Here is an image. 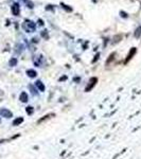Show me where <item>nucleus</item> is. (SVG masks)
Segmentation results:
<instances>
[{
	"label": "nucleus",
	"instance_id": "423d86ee",
	"mask_svg": "<svg viewBox=\"0 0 141 159\" xmlns=\"http://www.w3.org/2000/svg\"><path fill=\"white\" fill-rule=\"evenodd\" d=\"M1 115H2V116H4V117H6V118H10V117H12V112H11V111L6 110V109H2V110H1Z\"/></svg>",
	"mask_w": 141,
	"mask_h": 159
},
{
	"label": "nucleus",
	"instance_id": "7ed1b4c3",
	"mask_svg": "<svg viewBox=\"0 0 141 159\" xmlns=\"http://www.w3.org/2000/svg\"><path fill=\"white\" fill-rule=\"evenodd\" d=\"M98 82V79L97 77H91L90 79V81H89V84H88V86L86 87V91H89V89H91V88L96 85V83Z\"/></svg>",
	"mask_w": 141,
	"mask_h": 159
},
{
	"label": "nucleus",
	"instance_id": "6e6552de",
	"mask_svg": "<svg viewBox=\"0 0 141 159\" xmlns=\"http://www.w3.org/2000/svg\"><path fill=\"white\" fill-rule=\"evenodd\" d=\"M36 86H37L38 89H40L42 91H44V90H45V86H44L43 83L40 82V81H37V82H36Z\"/></svg>",
	"mask_w": 141,
	"mask_h": 159
},
{
	"label": "nucleus",
	"instance_id": "0eeeda50",
	"mask_svg": "<svg viewBox=\"0 0 141 159\" xmlns=\"http://www.w3.org/2000/svg\"><path fill=\"white\" fill-rule=\"evenodd\" d=\"M134 36H135L136 38H139V37L141 36V26L137 28V30H136L135 33H134Z\"/></svg>",
	"mask_w": 141,
	"mask_h": 159
},
{
	"label": "nucleus",
	"instance_id": "f257e3e1",
	"mask_svg": "<svg viewBox=\"0 0 141 159\" xmlns=\"http://www.w3.org/2000/svg\"><path fill=\"white\" fill-rule=\"evenodd\" d=\"M22 28L27 32H34L35 31V24L31 20H26L22 24Z\"/></svg>",
	"mask_w": 141,
	"mask_h": 159
},
{
	"label": "nucleus",
	"instance_id": "39448f33",
	"mask_svg": "<svg viewBox=\"0 0 141 159\" xmlns=\"http://www.w3.org/2000/svg\"><path fill=\"white\" fill-rule=\"evenodd\" d=\"M115 56H116V53H112V54L109 55L108 59L106 61V66H109V65H110V63H112V62L114 61Z\"/></svg>",
	"mask_w": 141,
	"mask_h": 159
},
{
	"label": "nucleus",
	"instance_id": "f8f14e48",
	"mask_svg": "<svg viewBox=\"0 0 141 159\" xmlns=\"http://www.w3.org/2000/svg\"><path fill=\"white\" fill-rule=\"evenodd\" d=\"M22 121H24V119H22V118H18V119H16L15 121L13 122V125H18L19 123H21Z\"/></svg>",
	"mask_w": 141,
	"mask_h": 159
},
{
	"label": "nucleus",
	"instance_id": "f03ea898",
	"mask_svg": "<svg viewBox=\"0 0 141 159\" xmlns=\"http://www.w3.org/2000/svg\"><path fill=\"white\" fill-rule=\"evenodd\" d=\"M135 53H136V48H132L130 50V52H128V54H127V57H126V59L124 61V64H127L128 62L133 58V56L135 55Z\"/></svg>",
	"mask_w": 141,
	"mask_h": 159
},
{
	"label": "nucleus",
	"instance_id": "1a4fd4ad",
	"mask_svg": "<svg viewBox=\"0 0 141 159\" xmlns=\"http://www.w3.org/2000/svg\"><path fill=\"white\" fill-rule=\"evenodd\" d=\"M20 100L22 101V102H27L28 101V95L26 92H22L21 95H20Z\"/></svg>",
	"mask_w": 141,
	"mask_h": 159
},
{
	"label": "nucleus",
	"instance_id": "dca6fc26",
	"mask_svg": "<svg viewBox=\"0 0 141 159\" xmlns=\"http://www.w3.org/2000/svg\"><path fill=\"white\" fill-rule=\"evenodd\" d=\"M38 22H39V24H43V20H38Z\"/></svg>",
	"mask_w": 141,
	"mask_h": 159
},
{
	"label": "nucleus",
	"instance_id": "f3484780",
	"mask_svg": "<svg viewBox=\"0 0 141 159\" xmlns=\"http://www.w3.org/2000/svg\"><path fill=\"white\" fill-rule=\"evenodd\" d=\"M93 1H94V2H97V1H98V0H93Z\"/></svg>",
	"mask_w": 141,
	"mask_h": 159
},
{
	"label": "nucleus",
	"instance_id": "9b49d317",
	"mask_svg": "<svg viewBox=\"0 0 141 159\" xmlns=\"http://www.w3.org/2000/svg\"><path fill=\"white\" fill-rule=\"evenodd\" d=\"M27 73H28V75H29V77H36V72H35L34 70H28Z\"/></svg>",
	"mask_w": 141,
	"mask_h": 159
},
{
	"label": "nucleus",
	"instance_id": "2eb2a0df",
	"mask_svg": "<svg viewBox=\"0 0 141 159\" xmlns=\"http://www.w3.org/2000/svg\"><path fill=\"white\" fill-rule=\"evenodd\" d=\"M13 64H14V65L16 64V59H12V61H11V65H13Z\"/></svg>",
	"mask_w": 141,
	"mask_h": 159
},
{
	"label": "nucleus",
	"instance_id": "20e7f679",
	"mask_svg": "<svg viewBox=\"0 0 141 159\" xmlns=\"http://www.w3.org/2000/svg\"><path fill=\"white\" fill-rule=\"evenodd\" d=\"M12 12H13V14H14V15H15V16H18V15H19L20 9H19V5L17 4V3L13 4V6H12Z\"/></svg>",
	"mask_w": 141,
	"mask_h": 159
},
{
	"label": "nucleus",
	"instance_id": "4468645a",
	"mask_svg": "<svg viewBox=\"0 0 141 159\" xmlns=\"http://www.w3.org/2000/svg\"><path fill=\"white\" fill-rule=\"evenodd\" d=\"M27 110H28V112H29V114H32V107H28V109H27Z\"/></svg>",
	"mask_w": 141,
	"mask_h": 159
},
{
	"label": "nucleus",
	"instance_id": "ddd939ff",
	"mask_svg": "<svg viewBox=\"0 0 141 159\" xmlns=\"http://www.w3.org/2000/svg\"><path fill=\"white\" fill-rule=\"evenodd\" d=\"M62 5H63V6H64V9H66V10L68 11V12H71V11H72V9L68 8V5H65L64 3H62Z\"/></svg>",
	"mask_w": 141,
	"mask_h": 159
},
{
	"label": "nucleus",
	"instance_id": "9d476101",
	"mask_svg": "<svg viewBox=\"0 0 141 159\" xmlns=\"http://www.w3.org/2000/svg\"><path fill=\"white\" fill-rule=\"evenodd\" d=\"M51 116H54V114H50V115H46V116H45V117H44L43 119H40V120H38V122H37V123H38V124H39V123H42V122H44V121H45V120H46V119H49V118H50V117H51Z\"/></svg>",
	"mask_w": 141,
	"mask_h": 159
}]
</instances>
